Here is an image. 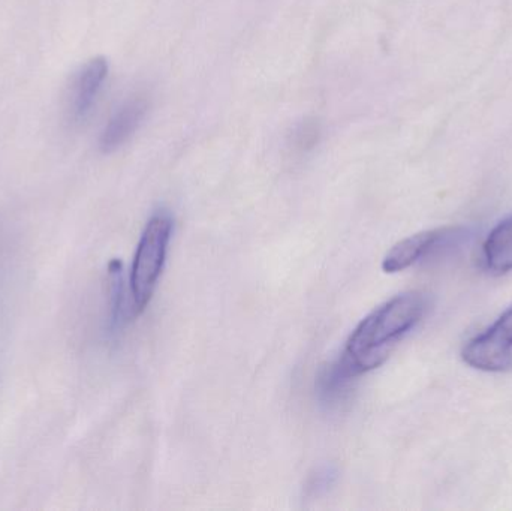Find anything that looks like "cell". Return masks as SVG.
I'll list each match as a JSON object with an SVG mask.
<instances>
[{"label":"cell","instance_id":"cell-10","mask_svg":"<svg viewBox=\"0 0 512 511\" xmlns=\"http://www.w3.org/2000/svg\"><path fill=\"white\" fill-rule=\"evenodd\" d=\"M337 480V470L331 465L316 470L313 476H310L309 483H307V495L310 497H319V495L327 494Z\"/></svg>","mask_w":512,"mask_h":511},{"label":"cell","instance_id":"cell-6","mask_svg":"<svg viewBox=\"0 0 512 511\" xmlns=\"http://www.w3.org/2000/svg\"><path fill=\"white\" fill-rule=\"evenodd\" d=\"M360 366L343 353L339 359L328 363L316 377V395L324 407L336 408L346 401L355 378L363 375Z\"/></svg>","mask_w":512,"mask_h":511},{"label":"cell","instance_id":"cell-5","mask_svg":"<svg viewBox=\"0 0 512 511\" xmlns=\"http://www.w3.org/2000/svg\"><path fill=\"white\" fill-rule=\"evenodd\" d=\"M150 102L146 96H132L123 102L111 116L99 138L102 152L110 153L122 147L138 131L149 113Z\"/></svg>","mask_w":512,"mask_h":511},{"label":"cell","instance_id":"cell-11","mask_svg":"<svg viewBox=\"0 0 512 511\" xmlns=\"http://www.w3.org/2000/svg\"><path fill=\"white\" fill-rule=\"evenodd\" d=\"M321 129L315 120H306L300 123L297 128L292 132V140H294L295 147L298 149H310L318 143Z\"/></svg>","mask_w":512,"mask_h":511},{"label":"cell","instance_id":"cell-9","mask_svg":"<svg viewBox=\"0 0 512 511\" xmlns=\"http://www.w3.org/2000/svg\"><path fill=\"white\" fill-rule=\"evenodd\" d=\"M110 287H111V327L120 329L128 317L126 308L125 284H123V270L120 261H113L110 264Z\"/></svg>","mask_w":512,"mask_h":511},{"label":"cell","instance_id":"cell-7","mask_svg":"<svg viewBox=\"0 0 512 511\" xmlns=\"http://www.w3.org/2000/svg\"><path fill=\"white\" fill-rule=\"evenodd\" d=\"M107 75L108 62L104 57H95L81 69L75 80L74 95H72V111L75 117H84L89 113Z\"/></svg>","mask_w":512,"mask_h":511},{"label":"cell","instance_id":"cell-3","mask_svg":"<svg viewBox=\"0 0 512 511\" xmlns=\"http://www.w3.org/2000/svg\"><path fill=\"white\" fill-rule=\"evenodd\" d=\"M466 365L483 372L512 369V306L486 332L475 336L463 348Z\"/></svg>","mask_w":512,"mask_h":511},{"label":"cell","instance_id":"cell-4","mask_svg":"<svg viewBox=\"0 0 512 511\" xmlns=\"http://www.w3.org/2000/svg\"><path fill=\"white\" fill-rule=\"evenodd\" d=\"M462 236L460 228H439L406 237L387 252L382 260V270L385 273L403 272Z\"/></svg>","mask_w":512,"mask_h":511},{"label":"cell","instance_id":"cell-8","mask_svg":"<svg viewBox=\"0 0 512 511\" xmlns=\"http://www.w3.org/2000/svg\"><path fill=\"white\" fill-rule=\"evenodd\" d=\"M483 263L495 275L512 272V215L490 231L483 245Z\"/></svg>","mask_w":512,"mask_h":511},{"label":"cell","instance_id":"cell-1","mask_svg":"<svg viewBox=\"0 0 512 511\" xmlns=\"http://www.w3.org/2000/svg\"><path fill=\"white\" fill-rule=\"evenodd\" d=\"M427 305L426 296L418 291L393 297L355 327L343 353L348 354L364 374L378 368L391 348L423 320Z\"/></svg>","mask_w":512,"mask_h":511},{"label":"cell","instance_id":"cell-2","mask_svg":"<svg viewBox=\"0 0 512 511\" xmlns=\"http://www.w3.org/2000/svg\"><path fill=\"white\" fill-rule=\"evenodd\" d=\"M171 233L173 219L167 212H158L149 219L141 234L129 275L134 314H141L155 294L167 261Z\"/></svg>","mask_w":512,"mask_h":511}]
</instances>
